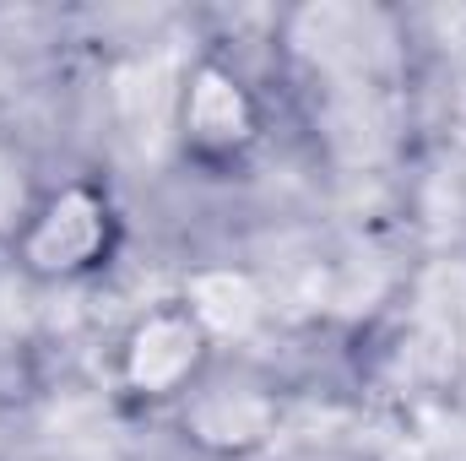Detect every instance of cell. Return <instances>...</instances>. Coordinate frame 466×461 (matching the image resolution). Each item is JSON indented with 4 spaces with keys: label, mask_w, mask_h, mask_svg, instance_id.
I'll return each instance as SVG.
<instances>
[{
    "label": "cell",
    "mask_w": 466,
    "mask_h": 461,
    "mask_svg": "<svg viewBox=\"0 0 466 461\" xmlns=\"http://www.w3.org/2000/svg\"><path fill=\"white\" fill-rule=\"evenodd\" d=\"M119 239V218L109 207V196L87 179H71L60 190H49L44 201L27 207V218L16 223L11 244H16V261L33 271V277H87L98 266H109Z\"/></svg>",
    "instance_id": "obj_1"
},
{
    "label": "cell",
    "mask_w": 466,
    "mask_h": 461,
    "mask_svg": "<svg viewBox=\"0 0 466 461\" xmlns=\"http://www.w3.org/2000/svg\"><path fill=\"white\" fill-rule=\"evenodd\" d=\"M212 358V332L185 299L152 304L119 343V380L141 402H168L190 396V385L207 374Z\"/></svg>",
    "instance_id": "obj_2"
},
{
    "label": "cell",
    "mask_w": 466,
    "mask_h": 461,
    "mask_svg": "<svg viewBox=\"0 0 466 461\" xmlns=\"http://www.w3.org/2000/svg\"><path fill=\"white\" fill-rule=\"evenodd\" d=\"M260 136V104L223 60H201L179 93V141L201 169H233Z\"/></svg>",
    "instance_id": "obj_3"
},
{
    "label": "cell",
    "mask_w": 466,
    "mask_h": 461,
    "mask_svg": "<svg viewBox=\"0 0 466 461\" xmlns=\"http://www.w3.org/2000/svg\"><path fill=\"white\" fill-rule=\"evenodd\" d=\"M277 424V402L260 391V385H207V374L190 385L185 396V429L212 446V451H249L271 435Z\"/></svg>",
    "instance_id": "obj_4"
}]
</instances>
